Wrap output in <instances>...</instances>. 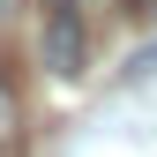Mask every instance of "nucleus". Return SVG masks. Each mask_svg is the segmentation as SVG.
<instances>
[{
	"instance_id": "nucleus-1",
	"label": "nucleus",
	"mask_w": 157,
	"mask_h": 157,
	"mask_svg": "<svg viewBox=\"0 0 157 157\" xmlns=\"http://www.w3.org/2000/svg\"><path fill=\"white\" fill-rule=\"evenodd\" d=\"M37 60H45V75H60V82H82L90 67V23L75 0H45L37 8Z\"/></svg>"
},
{
	"instance_id": "nucleus-2",
	"label": "nucleus",
	"mask_w": 157,
	"mask_h": 157,
	"mask_svg": "<svg viewBox=\"0 0 157 157\" xmlns=\"http://www.w3.org/2000/svg\"><path fill=\"white\" fill-rule=\"evenodd\" d=\"M15 127H23V105H15V90L0 82V142H15Z\"/></svg>"
}]
</instances>
